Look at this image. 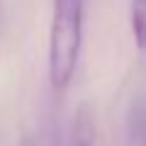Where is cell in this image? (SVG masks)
I'll list each match as a JSON object with an SVG mask.
<instances>
[{
  "label": "cell",
  "instance_id": "cell-1",
  "mask_svg": "<svg viewBox=\"0 0 146 146\" xmlns=\"http://www.w3.org/2000/svg\"><path fill=\"white\" fill-rule=\"evenodd\" d=\"M88 0H54L49 25V83L54 90L71 85L83 49V27Z\"/></svg>",
  "mask_w": 146,
  "mask_h": 146
},
{
  "label": "cell",
  "instance_id": "cell-2",
  "mask_svg": "<svg viewBox=\"0 0 146 146\" xmlns=\"http://www.w3.org/2000/svg\"><path fill=\"white\" fill-rule=\"evenodd\" d=\"M98 139V124H95V112L90 102L78 105L73 115V127H71V144L68 146H95Z\"/></svg>",
  "mask_w": 146,
  "mask_h": 146
},
{
  "label": "cell",
  "instance_id": "cell-3",
  "mask_svg": "<svg viewBox=\"0 0 146 146\" xmlns=\"http://www.w3.org/2000/svg\"><path fill=\"white\" fill-rule=\"evenodd\" d=\"M129 25L136 49L146 51V0H129Z\"/></svg>",
  "mask_w": 146,
  "mask_h": 146
},
{
  "label": "cell",
  "instance_id": "cell-4",
  "mask_svg": "<svg viewBox=\"0 0 146 146\" xmlns=\"http://www.w3.org/2000/svg\"><path fill=\"white\" fill-rule=\"evenodd\" d=\"M5 36V0H0V44Z\"/></svg>",
  "mask_w": 146,
  "mask_h": 146
},
{
  "label": "cell",
  "instance_id": "cell-5",
  "mask_svg": "<svg viewBox=\"0 0 146 146\" xmlns=\"http://www.w3.org/2000/svg\"><path fill=\"white\" fill-rule=\"evenodd\" d=\"M22 146H36V144H34L32 139H25V141H22Z\"/></svg>",
  "mask_w": 146,
  "mask_h": 146
}]
</instances>
